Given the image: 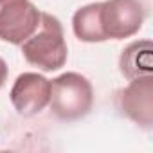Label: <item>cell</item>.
I'll return each instance as SVG.
<instances>
[{"instance_id":"6da1fadb","label":"cell","mask_w":153,"mask_h":153,"mask_svg":"<svg viewBox=\"0 0 153 153\" xmlns=\"http://www.w3.org/2000/svg\"><path fill=\"white\" fill-rule=\"evenodd\" d=\"M22 54L27 63L38 67L43 72H52L67 63V42L61 22L49 15L40 13V22L34 33L20 43Z\"/></svg>"},{"instance_id":"7a4b0ae2","label":"cell","mask_w":153,"mask_h":153,"mask_svg":"<svg viewBox=\"0 0 153 153\" xmlns=\"http://www.w3.org/2000/svg\"><path fill=\"white\" fill-rule=\"evenodd\" d=\"M51 112L61 121H78L94 106V88L85 76L65 72L51 81Z\"/></svg>"},{"instance_id":"3957f363","label":"cell","mask_w":153,"mask_h":153,"mask_svg":"<svg viewBox=\"0 0 153 153\" xmlns=\"http://www.w3.org/2000/svg\"><path fill=\"white\" fill-rule=\"evenodd\" d=\"M99 29L103 40H124L137 34L144 24L146 9L140 0L99 2Z\"/></svg>"},{"instance_id":"277c9868","label":"cell","mask_w":153,"mask_h":153,"mask_svg":"<svg viewBox=\"0 0 153 153\" xmlns=\"http://www.w3.org/2000/svg\"><path fill=\"white\" fill-rule=\"evenodd\" d=\"M40 13L31 0H0V40L20 45L38 27Z\"/></svg>"},{"instance_id":"5b68a950","label":"cell","mask_w":153,"mask_h":153,"mask_svg":"<svg viewBox=\"0 0 153 153\" xmlns=\"http://www.w3.org/2000/svg\"><path fill=\"white\" fill-rule=\"evenodd\" d=\"M117 106L123 115L142 126L151 128L153 123V79L151 76L130 79V85L117 92Z\"/></svg>"},{"instance_id":"8992f818","label":"cell","mask_w":153,"mask_h":153,"mask_svg":"<svg viewBox=\"0 0 153 153\" xmlns=\"http://www.w3.org/2000/svg\"><path fill=\"white\" fill-rule=\"evenodd\" d=\"M11 103L15 110L24 117L40 114L51 99V79L36 72H24L15 79L11 92Z\"/></svg>"},{"instance_id":"52a82bcc","label":"cell","mask_w":153,"mask_h":153,"mask_svg":"<svg viewBox=\"0 0 153 153\" xmlns=\"http://www.w3.org/2000/svg\"><path fill=\"white\" fill-rule=\"evenodd\" d=\"M151 52L153 47L149 40L130 43L119 58V67L124 78L135 79L142 76H151Z\"/></svg>"},{"instance_id":"ba28073f","label":"cell","mask_w":153,"mask_h":153,"mask_svg":"<svg viewBox=\"0 0 153 153\" xmlns=\"http://www.w3.org/2000/svg\"><path fill=\"white\" fill-rule=\"evenodd\" d=\"M99 2L88 4L79 7L72 16V31L76 38L87 43H99L105 42L101 29H99Z\"/></svg>"},{"instance_id":"9c48e42d","label":"cell","mask_w":153,"mask_h":153,"mask_svg":"<svg viewBox=\"0 0 153 153\" xmlns=\"http://www.w3.org/2000/svg\"><path fill=\"white\" fill-rule=\"evenodd\" d=\"M6 79H7V65H6V61L2 58H0V88L4 87Z\"/></svg>"}]
</instances>
